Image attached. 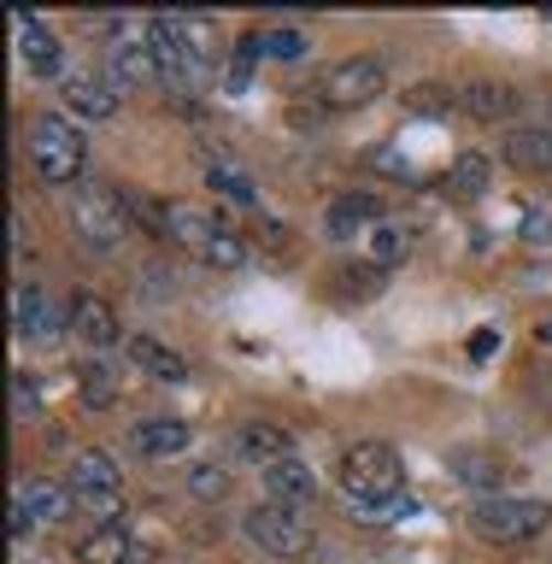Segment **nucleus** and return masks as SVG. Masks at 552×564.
<instances>
[{"instance_id": "f257e3e1", "label": "nucleus", "mask_w": 552, "mask_h": 564, "mask_svg": "<svg viewBox=\"0 0 552 564\" xmlns=\"http://www.w3.org/2000/svg\"><path fill=\"white\" fill-rule=\"evenodd\" d=\"M130 218H136V206H130V194H123L118 183H95V176H83L77 188H71V236H77L83 253H118L123 236H130Z\"/></svg>"}, {"instance_id": "f03ea898", "label": "nucleus", "mask_w": 552, "mask_h": 564, "mask_svg": "<svg viewBox=\"0 0 552 564\" xmlns=\"http://www.w3.org/2000/svg\"><path fill=\"white\" fill-rule=\"evenodd\" d=\"M335 482L353 506H370V500H394L405 494V465L388 441H353V447L335 458Z\"/></svg>"}, {"instance_id": "7ed1b4c3", "label": "nucleus", "mask_w": 552, "mask_h": 564, "mask_svg": "<svg viewBox=\"0 0 552 564\" xmlns=\"http://www.w3.org/2000/svg\"><path fill=\"white\" fill-rule=\"evenodd\" d=\"M30 165L53 188H65V183L77 188L83 171H88V135L65 112H42L30 123Z\"/></svg>"}, {"instance_id": "20e7f679", "label": "nucleus", "mask_w": 552, "mask_h": 564, "mask_svg": "<svg viewBox=\"0 0 552 564\" xmlns=\"http://www.w3.org/2000/svg\"><path fill=\"white\" fill-rule=\"evenodd\" d=\"M546 523H552V506L546 500H523V494H488V500L470 506V529L483 541H494V546L535 541Z\"/></svg>"}, {"instance_id": "39448f33", "label": "nucleus", "mask_w": 552, "mask_h": 564, "mask_svg": "<svg viewBox=\"0 0 552 564\" xmlns=\"http://www.w3.org/2000/svg\"><path fill=\"white\" fill-rule=\"evenodd\" d=\"M159 77L153 59V18H112V35H106V83L118 88H141Z\"/></svg>"}, {"instance_id": "423d86ee", "label": "nucleus", "mask_w": 552, "mask_h": 564, "mask_svg": "<svg viewBox=\"0 0 552 564\" xmlns=\"http://www.w3.org/2000/svg\"><path fill=\"white\" fill-rule=\"evenodd\" d=\"M241 535L259 546V553H271V558H300L312 546V518L300 506H277V500H264L253 506L241 518Z\"/></svg>"}, {"instance_id": "0eeeda50", "label": "nucleus", "mask_w": 552, "mask_h": 564, "mask_svg": "<svg viewBox=\"0 0 552 564\" xmlns=\"http://www.w3.org/2000/svg\"><path fill=\"white\" fill-rule=\"evenodd\" d=\"M388 95V65L359 53V59H342L324 70V83H317V100L329 106V112H353V106H370Z\"/></svg>"}, {"instance_id": "6e6552de", "label": "nucleus", "mask_w": 552, "mask_h": 564, "mask_svg": "<svg viewBox=\"0 0 552 564\" xmlns=\"http://www.w3.org/2000/svg\"><path fill=\"white\" fill-rule=\"evenodd\" d=\"M118 494H123V476H118V458L112 453H106V447L71 453V500H77L83 511H95V518L112 523Z\"/></svg>"}, {"instance_id": "1a4fd4ad", "label": "nucleus", "mask_w": 552, "mask_h": 564, "mask_svg": "<svg viewBox=\"0 0 552 564\" xmlns=\"http://www.w3.org/2000/svg\"><path fill=\"white\" fill-rule=\"evenodd\" d=\"M59 95H65V106L77 118H118V88L106 83V70H65V83H59Z\"/></svg>"}, {"instance_id": "9d476101", "label": "nucleus", "mask_w": 552, "mask_h": 564, "mask_svg": "<svg viewBox=\"0 0 552 564\" xmlns=\"http://www.w3.org/2000/svg\"><path fill=\"white\" fill-rule=\"evenodd\" d=\"M59 329V306L42 294V282H18L12 289V335L18 341H53Z\"/></svg>"}, {"instance_id": "9b49d317", "label": "nucleus", "mask_w": 552, "mask_h": 564, "mask_svg": "<svg viewBox=\"0 0 552 564\" xmlns=\"http://www.w3.org/2000/svg\"><path fill=\"white\" fill-rule=\"evenodd\" d=\"M71 335L77 341H88V347H118V306L106 294H95V289H83L77 300H71Z\"/></svg>"}, {"instance_id": "f8f14e48", "label": "nucleus", "mask_w": 552, "mask_h": 564, "mask_svg": "<svg viewBox=\"0 0 552 564\" xmlns=\"http://www.w3.org/2000/svg\"><path fill=\"white\" fill-rule=\"evenodd\" d=\"M500 153L523 176H552V123H518V130H506Z\"/></svg>"}, {"instance_id": "ddd939ff", "label": "nucleus", "mask_w": 552, "mask_h": 564, "mask_svg": "<svg viewBox=\"0 0 552 564\" xmlns=\"http://www.w3.org/2000/svg\"><path fill=\"white\" fill-rule=\"evenodd\" d=\"M259 482H264V494H271L277 506H300V511H306L312 494H317V470L294 453V458H282V465H264Z\"/></svg>"}, {"instance_id": "4468645a", "label": "nucleus", "mask_w": 552, "mask_h": 564, "mask_svg": "<svg viewBox=\"0 0 552 564\" xmlns=\"http://www.w3.org/2000/svg\"><path fill=\"white\" fill-rule=\"evenodd\" d=\"M382 224V200L377 194H335L329 200V212H324V229L335 241H353V236H365V229H377Z\"/></svg>"}, {"instance_id": "2eb2a0df", "label": "nucleus", "mask_w": 552, "mask_h": 564, "mask_svg": "<svg viewBox=\"0 0 552 564\" xmlns=\"http://www.w3.org/2000/svg\"><path fill=\"white\" fill-rule=\"evenodd\" d=\"M188 441H194V430L183 417H141V423H130V447L141 458H176V453H188Z\"/></svg>"}, {"instance_id": "dca6fc26", "label": "nucleus", "mask_w": 552, "mask_h": 564, "mask_svg": "<svg viewBox=\"0 0 552 564\" xmlns=\"http://www.w3.org/2000/svg\"><path fill=\"white\" fill-rule=\"evenodd\" d=\"M12 35H18V53H24V59L42 70V77H59V35H53L42 18L18 7V12H12Z\"/></svg>"}, {"instance_id": "f3484780", "label": "nucleus", "mask_w": 552, "mask_h": 564, "mask_svg": "<svg viewBox=\"0 0 552 564\" xmlns=\"http://www.w3.org/2000/svg\"><path fill=\"white\" fill-rule=\"evenodd\" d=\"M123 352H130V365H141L148 377H159V382H188V359L176 347H165V341H153V335H123Z\"/></svg>"}, {"instance_id": "a211bd4d", "label": "nucleus", "mask_w": 552, "mask_h": 564, "mask_svg": "<svg viewBox=\"0 0 552 564\" xmlns=\"http://www.w3.org/2000/svg\"><path fill=\"white\" fill-rule=\"evenodd\" d=\"M218 218H212L206 206H194V200H165V236L171 241H183V247H194V253H206V241L218 236Z\"/></svg>"}, {"instance_id": "6ab92c4d", "label": "nucleus", "mask_w": 552, "mask_h": 564, "mask_svg": "<svg viewBox=\"0 0 552 564\" xmlns=\"http://www.w3.org/2000/svg\"><path fill=\"white\" fill-rule=\"evenodd\" d=\"M447 465H453L458 482L483 488V500H488V494H500V482H506V458H500V453H488V447H453V453H447Z\"/></svg>"}, {"instance_id": "aec40b11", "label": "nucleus", "mask_w": 552, "mask_h": 564, "mask_svg": "<svg viewBox=\"0 0 552 564\" xmlns=\"http://www.w3.org/2000/svg\"><path fill=\"white\" fill-rule=\"evenodd\" d=\"M518 88L511 83H494V77H483V83H470L465 95H458V106H465V112L476 118V123H506L511 112H518Z\"/></svg>"}, {"instance_id": "412c9836", "label": "nucleus", "mask_w": 552, "mask_h": 564, "mask_svg": "<svg viewBox=\"0 0 552 564\" xmlns=\"http://www.w3.org/2000/svg\"><path fill=\"white\" fill-rule=\"evenodd\" d=\"M12 500L24 506L35 523H65V518H71V488L47 482V476H30V482H18Z\"/></svg>"}, {"instance_id": "4be33fe9", "label": "nucleus", "mask_w": 552, "mask_h": 564, "mask_svg": "<svg viewBox=\"0 0 552 564\" xmlns=\"http://www.w3.org/2000/svg\"><path fill=\"white\" fill-rule=\"evenodd\" d=\"M236 447L253 458V465H282V458H294V441L289 430H277V423H241V435H236Z\"/></svg>"}, {"instance_id": "5701e85b", "label": "nucleus", "mask_w": 552, "mask_h": 564, "mask_svg": "<svg viewBox=\"0 0 552 564\" xmlns=\"http://www.w3.org/2000/svg\"><path fill=\"white\" fill-rule=\"evenodd\" d=\"M77 564H130V529H123L118 518L88 529V535L77 541Z\"/></svg>"}, {"instance_id": "b1692460", "label": "nucleus", "mask_w": 552, "mask_h": 564, "mask_svg": "<svg viewBox=\"0 0 552 564\" xmlns=\"http://www.w3.org/2000/svg\"><path fill=\"white\" fill-rule=\"evenodd\" d=\"M77 394L88 412H106V405H118V370L106 359H83L77 365Z\"/></svg>"}, {"instance_id": "393cba45", "label": "nucleus", "mask_w": 552, "mask_h": 564, "mask_svg": "<svg viewBox=\"0 0 552 564\" xmlns=\"http://www.w3.org/2000/svg\"><path fill=\"white\" fill-rule=\"evenodd\" d=\"M447 188L458 194V200H483V194L494 188V165L483 153H458L453 171H447Z\"/></svg>"}, {"instance_id": "a878e982", "label": "nucleus", "mask_w": 552, "mask_h": 564, "mask_svg": "<svg viewBox=\"0 0 552 564\" xmlns=\"http://www.w3.org/2000/svg\"><path fill=\"white\" fill-rule=\"evenodd\" d=\"M353 518H359L365 529H394V523H405V518H418V500H412V494H394V500L353 506Z\"/></svg>"}, {"instance_id": "bb28decb", "label": "nucleus", "mask_w": 552, "mask_h": 564, "mask_svg": "<svg viewBox=\"0 0 552 564\" xmlns=\"http://www.w3.org/2000/svg\"><path fill=\"white\" fill-rule=\"evenodd\" d=\"M206 176H212V188H218L224 200H236V206H259V194H253V183H247V171H241V165H229V159H212Z\"/></svg>"}, {"instance_id": "cd10ccee", "label": "nucleus", "mask_w": 552, "mask_h": 564, "mask_svg": "<svg viewBox=\"0 0 552 564\" xmlns=\"http://www.w3.org/2000/svg\"><path fill=\"white\" fill-rule=\"evenodd\" d=\"M405 229H394V224H377L370 229V241H365V253H370V264H377V271H394V264L405 259Z\"/></svg>"}, {"instance_id": "c85d7f7f", "label": "nucleus", "mask_w": 552, "mask_h": 564, "mask_svg": "<svg viewBox=\"0 0 552 564\" xmlns=\"http://www.w3.org/2000/svg\"><path fill=\"white\" fill-rule=\"evenodd\" d=\"M201 259L212 264V271H241V264H247V241L236 236V229H218V236L206 241Z\"/></svg>"}, {"instance_id": "c756f323", "label": "nucleus", "mask_w": 552, "mask_h": 564, "mask_svg": "<svg viewBox=\"0 0 552 564\" xmlns=\"http://www.w3.org/2000/svg\"><path fill=\"white\" fill-rule=\"evenodd\" d=\"M188 494H194V500H224V494H229V470L194 465V470H188Z\"/></svg>"}, {"instance_id": "7c9ffc66", "label": "nucleus", "mask_w": 552, "mask_h": 564, "mask_svg": "<svg viewBox=\"0 0 552 564\" xmlns=\"http://www.w3.org/2000/svg\"><path fill=\"white\" fill-rule=\"evenodd\" d=\"M264 53H271V59H300V53H306V35L300 30H264Z\"/></svg>"}, {"instance_id": "2f4dec72", "label": "nucleus", "mask_w": 552, "mask_h": 564, "mask_svg": "<svg viewBox=\"0 0 552 564\" xmlns=\"http://www.w3.org/2000/svg\"><path fill=\"white\" fill-rule=\"evenodd\" d=\"M412 106H418V112H453L458 95H453V88H441V83H423V88H412Z\"/></svg>"}, {"instance_id": "473e14b6", "label": "nucleus", "mask_w": 552, "mask_h": 564, "mask_svg": "<svg viewBox=\"0 0 552 564\" xmlns=\"http://www.w3.org/2000/svg\"><path fill=\"white\" fill-rule=\"evenodd\" d=\"M35 405H42V394H35V377H30V370H12V412H18V417H35Z\"/></svg>"}, {"instance_id": "72a5a7b5", "label": "nucleus", "mask_w": 552, "mask_h": 564, "mask_svg": "<svg viewBox=\"0 0 552 564\" xmlns=\"http://www.w3.org/2000/svg\"><path fill=\"white\" fill-rule=\"evenodd\" d=\"M523 241L529 247H552V212H523Z\"/></svg>"}, {"instance_id": "f704fd0d", "label": "nucleus", "mask_w": 552, "mask_h": 564, "mask_svg": "<svg viewBox=\"0 0 552 564\" xmlns=\"http://www.w3.org/2000/svg\"><path fill=\"white\" fill-rule=\"evenodd\" d=\"M494 352H500V329H476L470 335V359L483 365V359H494Z\"/></svg>"}, {"instance_id": "c9c22d12", "label": "nucleus", "mask_w": 552, "mask_h": 564, "mask_svg": "<svg viewBox=\"0 0 552 564\" xmlns=\"http://www.w3.org/2000/svg\"><path fill=\"white\" fill-rule=\"evenodd\" d=\"M30 529H35V518H30V511H24V506H18V500H12V541H24V535H30Z\"/></svg>"}, {"instance_id": "e433bc0d", "label": "nucleus", "mask_w": 552, "mask_h": 564, "mask_svg": "<svg viewBox=\"0 0 552 564\" xmlns=\"http://www.w3.org/2000/svg\"><path fill=\"white\" fill-rule=\"evenodd\" d=\"M541 335H546V341H552V324H541Z\"/></svg>"}]
</instances>
